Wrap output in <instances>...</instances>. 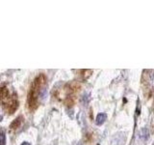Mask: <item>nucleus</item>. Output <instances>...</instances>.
<instances>
[{
    "label": "nucleus",
    "mask_w": 154,
    "mask_h": 145,
    "mask_svg": "<svg viewBox=\"0 0 154 145\" xmlns=\"http://www.w3.org/2000/svg\"><path fill=\"white\" fill-rule=\"evenodd\" d=\"M17 106H18L17 101L16 99H12L8 103V110H9V112L10 113H14V111H16V109L17 108Z\"/></svg>",
    "instance_id": "1"
},
{
    "label": "nucleus",
    "mask_w": 154,
    "mask_h": 145,
    "mask_svg": "<svg viewBox=\"0 0 154 145\" xmlns=\"http://www.w3.org/2000/svg\"><path fill=\"white\" fill-rule=\"evenodd\" d=\"M106 119H107V115L105 113H99L97 114V116H96V118H95V124L97 126L102 125L106 121Z\"/></svg>",
    "instance_id": "2"
},
{
    "label": "nucleus",
    "mask_w": 154,
    "mask_h": 145,
    "mask_svg": "<svg viewBox=\"0 0 154 145\" xmlns=\"http://www.w3.org/2000/svg\"><path fill=\"white\" fill-rule=\"evenodd\" d=\"M21 120H22V117H17V118H16L14 121H13V123L10 125V128H11L12 130H16V129H17L19 126H20V124H21Z\"/></svg>",
    "instance_id": "3"
},
{
    "label": "nucleus",
    "mask_w": 154,
    "mask_h": 145,
    "mask_svg": "<svg viewBox=\"0 0 154 145\" xmlns=\"http://www.w3.org/2000/svg\"><path fill=\"white\" fill-rule=\"evenodd\" d=\"M7 96H8V89H7V87H5V86L0 87V101L6 99Z\"/></svg>",
    "instance_id": "4"
},
{
    "label": "nucleus",
    "mask_w": 154,
    "mask_h": 145,
    "mask_svg": "<svg viewBox=\"0 0 154 145\" xmlns=\"http://www.w3.org/2000/svg\"><path fill=\"white\" fill-rule=\"evenodd\" d=\"M0 145H6V133L5 130H0Z\"/></svg>",
    "instance_id": "5"
},
{
    "label": "nucleus",
    "mask_w": 154,
    "mask_h": 145,
    "mask_svg": "<svg viewBox=\"0 0 154 145\" xmlns=\"http://www.w3.org/2000/svg\"><path fill=\"white\" fill-rule=\"evenodd\" d=\"M21 145H31V144L29 143V142H23V143H22Z\"/></svg>",
    "instance_id": "6"
}]
</instances>
